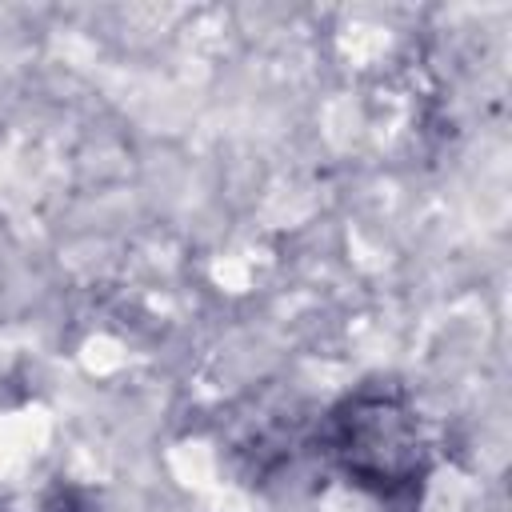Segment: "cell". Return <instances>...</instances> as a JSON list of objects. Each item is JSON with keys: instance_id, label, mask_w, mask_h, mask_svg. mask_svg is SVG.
Listing matches in <instances>:
<instances>
[{"instance_id": "cell-1", "label": "cell", "mask_w": 512, "mask_h": 512, "mask_svg": "<svg viewBox=\"0 0 512 512\" xmlns=\"http://www.w3.org/2000/svg\"><path fill=\"white\" fill-rule=\"evenodd\" d=\"M328 456L336 468L364 492L400 504L412 500L428 476V448L420 420L404 392L396 388H360L344 396L324 432Z\"/></svg>"}]
</instances>
